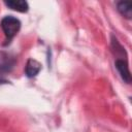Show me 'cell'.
Listing matches in <instances>:
<instances>
[{"label": "cell", "mask_w": 132, "mask_h": 132, "mask_svg": "<svg viewBox=\"0 0 132 132\" xmlns=\"http://www.w3.org/2000/svg\"><path fill=\"white\" fill-rule=\"evenodd\" d=\"M1 28L5 34V37L8 41H10L20 31L21 22L19 19L12 15H6L1 20Z\"/></svg>", "instance_id": "obj_1"}, {"label": "cell", "mask_w": 132, "mask_h": 132, "mask_svg": "<svg viewBox=\"0 0 132 132\" xmlns=\"http://www.w3.org/2000/svg\"><path fill=\"white\" fill-rule=\"evenodd\" d=\"M114 66L117 68V70L119 71L121 77L123 78V80L127 84L131 82V74H130V70H129V66H128V62L127 60L118 58L114 62Z\"/></svg>", "instance_id": "obj_2"}, {"label": "cell", "mask_w": 132, "mask_h": 132, "mask_svg": "<svg viewBox=\"0 0 132 132\" xmlns=\"http://www.w3.org/2000/svg\"><path fill=\"white\" fill-rule=\"evenodd\" d=\"M40 69H41V65L36 60L29 59L25 67V73L28 77H34L39 73Z\"/></svg>", "instance_id": "obj_3"}, {"label": "cell", "mask_w": 132, "mask_h": 132, "mask_svg": "<svg viewBox=\"0 0 132 132\" xmlns=\"http://www.w3.org/2000/svg\"><path fill=\"white\" fill-rule=\"evenodd\" d=\"M4 3L10 9L19 11V12H27L29 9L28 3L24 0H9V1H5Z\"/></svg>", "instance_id": "obj_4"}, {"label": "cell", "mask_w": 132, "mask_h": 132, "mask_svg": "<svg viewBox=\"0 0 132 132\" xmlns=\"http://www.w3.org/2000/svg\"><path fill=\"white\" fill-rule=\"evenodd\" d=\"M118 10L122 15L127 19H131L132 15V2L131 1H120L117 4Z\"/></svg>", "instance_id": "obj_5"}]
</instances>
